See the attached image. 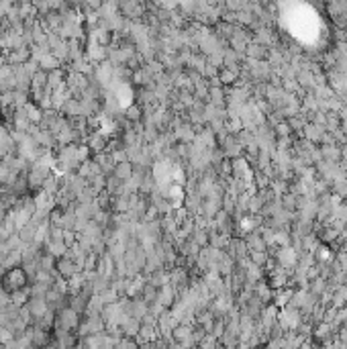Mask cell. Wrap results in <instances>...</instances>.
Masks as SVG:
<instances>
[{"label": "cell", "instance_id": "cell-1", "mask_svg": "<svg viewBox=\"0 0 347 349\" xmlns=\"http://www.w3.org/2000/svg\"><path fill=\"white\" fill-rule=\"evenodd\" d=\"M29 274L25 272L23 266H16V268H10L6 272H2L0 276V290L4 294H14V292H20V290H27L29 288Z\"/></svg>", "mask_w": 347, "mask_h": 349}, {"label": "cell", "instance_id": "cell-4", "mask_svg": "<svg viewBox=\"0 0 347 349\" xmlns=\"http://www.w3.org/2000/svg\"><path fill=\"white\" fill-rule=\"evenodd\" d=\"M127 117H129L131 121H137V119H139V108H137V106H129V108H127Z\"/></svg>", "mask_w": 347, "mask_h": 349}, {"label": "cell", "instance_id": "cell-3", "mask_svg": "<svg viewBox=\"0 0 347 349\" xmlns=\"http://www.w3.org/2000/svg\"><path fill=\"white\" fill-rule=\"evenodd\" d=\"M104 147H106V139H104L100 133H92V135L88 137V149H90V151H94L96 156H98V154H102V151H104Z\"/></svg>", "mask_w": 347, "mask_h": 349}, {"label": "cell", "instance_id": "cell-2", "mask_svg": "<svg viewBox=\"0 0 347 349\" xmlns=\"http://www.w3.org/2000/svg\"><path fill=\"white\" fill-rule=\"evenodd\" d=\"M80 313H76L74 309L70 307H63L61 311L55 313V329H61V331H68V333H76L80 329Z\"/></svg>", "mask_w": 347, "mask_h": 349}]
</instances>
